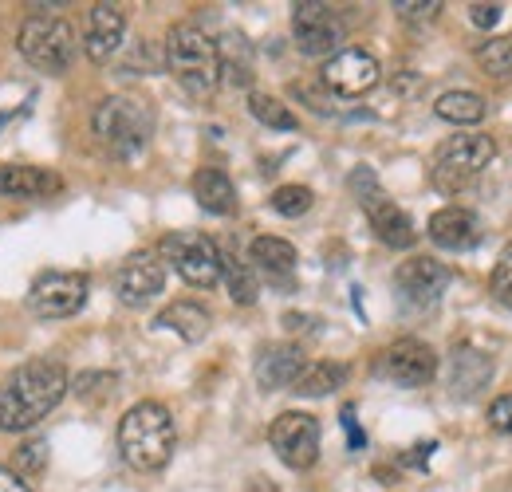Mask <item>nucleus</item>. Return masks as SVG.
I'll use <instances>...</instances> for the list:
<instances>
[{
	"label": "nucleus",
	"instance_id": "1",
	"mask_svg": "<svg viewBox=\"0 0 512 492\" xmlns=\"http://www.w3.org/2000/svg\"><path fill=\"white\" fill-rule=\"evenodd\" d=\"M67 394V370L52 359H32L0 382V430L24 433L40 426Z\"/></svg>",
	"mask_w": 512,
	"mask_h": 492
},
{
	"label": "nucleus",
	"instance_id": "2",
	"mask_svg": "<svg viewBox=\"0 0 512 492\" xmlns=\"http://www.w3.org/2000/svg\"><path fill=\"white\" fill-rule=\"evenodd\" d=\"M174 418L162 402H138L130 406L119 422V453L130 469L138 473H158L174 457Z\"/></svg>",
	"mask_w": 512,
	"mask_h": 492
},
{
	"label": "nucleus",
	"instance_id": "3",
	"mask_svg": "<svg viewBox=\"0 0 512 492\" xmlns=\"http://www.w3.org/2000/svg\"><path fill=\"white\" fill-rule=\"evenodd\" d=\"M166 71L193 99H209L221 83V52L197 24H174L166 36Z\"/></svg>",
	"mask_w": 512,
	"mask_h": 492
},
{
	"label": "nucleus",
	"instance_id": "4",
	"mask_svg": "<svg viewBox=\"0 0 512 492\" xmlns=\"http://www.w3.org/2000/svg\"><path fill=\"white\" fill-rule=\"evenodd\" d=\"M91 126H95V138L103 142L107 154L115 158H134L146 150L150 134H154V115L142 99H130V95H111L95 107L91 115Z\"/></svg>",
	"mask_w": 512,
	"mask_h": 492
},
{
	"label": "nucleus",
	"instance_id": "5",
	"mask_svg": "<svg viewBox=\"0 0 512 492\" xmlns=\"http://www.w3.org/2000/svg\"><path fill=\"white\" fill-rule=\"evenodd\" d=\"M20 56L44 75H64L75 60V28L60 16H28L20 28Z\"/></svg>",
	"mask_w": 512,
	"mask_h": 492
},
{
	"label": "nucleus",
	"instance_id": "6",
	"mask_svg": "<svg viewBox=\"0 0 512 492\" xmlns=\"http://www.w3.org/2000/svg\"><path fill=\"white\" fill-rule=\"evenodd\" d=\"M497 158V142L489 134H453L434 154V185L457 193Z\"/></svg>",
	"mask_w": 512,
	"mask_h": 492
},
{
	"label": "nucleus",
	"instance_id": "7",
	"mask_svg": "<svg viewBox=\"0 0 512 492\" xmlns=\"http://www.w3.org/2000/svg\"><path fill=\"white\" fill-rule=\"evenodd\" d=\"M158 260H166L193 288H213L221 280V248L205 233H170V237H162Z\"/></svg>",
	"mask_w": 512,
	"mask_h": 492
},
{
	"label": "nucleus",
	"instance_id": "8",
	"mask_svg": "<svg viewBox=\"0 0 512 492\" xmlns=\"http://www.w3.org/2000/svg\"><path fill=\"white\" fill-rule=\"evenodd\" d=\"M351 185H355V193H359V201H363V209H367V221H371V229H375V237H379L383 245L410 248L418 241L410 213L386 197L371 170H355V174H351Z\"/></svg>",
	"mask_w": 512,
	"mask_h": 492
},
{
	"label": "nucleus",
	"instance_id": "9",
	"mask_svg": "<svg viewBox=\"0 0 512 492\" xmlns=\"http://www.w3.org/2000/svg\"><path fill=\"white\" fill-rule=\"evenodd\" d=\"M87 292H91V280L83 272H40L28 288V308L40 319H67L87 304Z\"/></svg>",
	"mask_w": 512,
	"mask_h": 492
},
{
	"label": "nucleus",
	"instance_id": "10",
	"mask_svg": "<svg viewBox=\"0 0 512 492\" xmlns=\"http://www.w3.org/2000/svg\"><path fill=\"white\" fill-rule=\"evenodd\" d=\"M268 445L272 453L288 465V469H312L316 457H320V422L312 414H300V410H288L272 422L268 430Z\"/></svg>",
	"mask_w": 512,
	"mask_h": 492
},
{
	"label": "nucleus",
	"instance_id": "11",
	"mask_svg": "<svg viewBox=\"0 0 512 492\" xmlns=\"http://www.w3.org/2000/svg\"><path fill=\"white\" fill-rule=\"evenodd\" d=\"M375 370H379V378H386V382L414 390V386L434 382V374H438V355H434V347L422 343V339H394L383 355H379V367Z\"/></svg>",
	"mask_w": 512,
	"mask_h": 492
},
{
	"label": "nucleus",
	"instance_id": "12",
	"mask_svg": "<svg viewBox=\"0 0 512 492\" xmlns=\"http://www.w3.org/2000/svg\"><path fill=\"white\" fill-rule=\"evenodd\" d=\"M292 32L304 56H335L343 44V20L335 16L331 4H296Z\"/></svg>",
	"mask_w": 512,
	"mask_h": 492
},
{
	"label": "nucleus",
	"instance_id": "13",
	"mask_svg": "<svg viewBox=\"0 0 512 492\" xmlns=\"http://www.w3.org/2000/svg\"><path fill=\"white\" fill-rule=\"evenodd\" d=\"M379 60L371 56V52H363V48H339L327 67H323V83H327V91L331 95H339V99H359V95H367L375 83H379Z\"/></svg>",
	"mask_w": 512,
	"mask_h": 492
},
{
	"label": "nucleus",
	"instance_id": "14",
	"mask_svg": "<svg viewBox=\"0 0 512 492\" xmlns=\"http://www.w3.org/2000/svg\"><path fill=\"white\" fill-rule=\"evenodd\" d=\"M166 288V264L154 252H130L115 272V292L127 308H146Z\"/></svg>",
	"mask_w": 512,
	"mask_h": 492
},
{
	"label": "nucleus",
	"instance_id": "15",
	"mask_svg": "<svg viewBox=\"0 0 512 492\" xmlns=\"http://www.w3.org/2000/svg\"><path fill=\"white\" fill-rule=\"evenodd\" d=\"M394 288L406 304L414 308H430L442 300V292L449 288V268L434 256H414V260H402L398 272H394Z\"/></svg>",
	"mask_w": 512,
	"mask_h": 492
},
{
	"label": "nucleus",
	"instance_id": "16",
	"mask_svg": "<svg viewBox=\"0 0 512 492\" xmlns=\"http://www.w3.org/2000/svg\"><path fill=\"white\" fill-rule=\"evenodd\" d=\"M123 36H127V12H123L119 4L99 0V4L91 8V20H87V40H83L87 56L95 63H107L119 52Z\"/></svg>",
	"mask_w": 512,
	"mask_h": 492
},
{
	"label": "nucleus",
	"instance_id": "17",
	"mask_svg": "<svg viewBox=\"0 0 512 492\" xmlns=\"http://www.w3.org/2000/svg\"><path fill=\"white\" fill-rule=\"evenodd\" d=\"M304 367H308V359L296 343H272L256 359V382H260V390H284L300 378Z\"/></svg>",
	"mask_w": 512,
	"mask_h": 492
},
{
	"label": "nucleus",
	"instance_id": "18",
	"mask_svg": "<svg viewBox=\"0 0 512 492\" xmlns=\"http://www.w3.org/2000/svg\"><path fill=\"white\" fill-rule=\"evenodd\" d=\"M430 241L438 248H449V252L473 248L481 241V221H477V213H469V209H461V205L438 209V213L430 217Z\"/></svg>",
	"mask_w": 512,
	"mask_h": 492
},
{
	"label": "nucleus",
	"instance_id": "19",
	"mask_svg": "<svg viewBox=\"0 0 512 492\" xmlns=\"http://www.w3.org/2000/svg\"><path fill=\"white\" fill-rule=\"evenodd\" d=\"M60 189H64V182H60V174H52V170L0 162V197L36 201V197H52V193H60Z\"/></svg>",
	"mask_w": 512,
	"mask_h": 492
},
{
	"label": "nucleus",
	"instance_id": "20",
	"mask_svg": "<svg viewBox=\"0 0 512 492\" xmlns=\"http://www.w3.org/2000/svg\"><path fill=\"white\" fill-rule=\"evenodd\" d=\"M193 197L213 217H233L237 213V189L229 182V174L217 170V166H205V170L193 174Z\"/></svg>",
	"mask_w": 512,
	"mask_h": 492
},
{
	"label": "nucleus",
	"instance_id": "21",
	"mask_svg": "<svg viewBox=\"0 0 512 492\" xmlns=\"http://www.w3.org/2000/svg\"><path fill=\"white\" fill-rule=\"evenodd\" d=\"M489 374H493L489 355H481V351H473V347H457V351H453V363H449V386H453V394H457V398L477 394V390L489 382Z\"/></svg>",
	"mask_w": 512,
	"mask_h": 492
},
{
	"label": "nucleus",
	"instance_id": "22",
	"mask_svg": "<svg viewBox=\"0 0 512 492\" xmlns=\"http://www.w3.org/2000/svg\"><path fill=\"white\" fill-rule=\"evenodd\" d=\"M253 264L276 284H292V272H296V248L280 237H256L253 248H249Z\"/></svg>",
	"mask_w": 512,
	"mask_h": 492
},
{
	"label": "nucleus",
	"instance_id": "23",
	"mask_svg": "<svg viewBox=\"0 0 512 492\" xmlns=\"http://www.w3.org/2000/svg\"><path fill=\"white\" fill-rule=\"evenodd\" d=\"M209 323H213L209 311L201 308V304H193V300H178V304H170V308L158 315V327L182 335L186 343H201L209 335Z\"/></svg>",
	"mask_w": 512,
	"mask_h": 492
},
{
	"label": "nucleus",
	"instance_id": "24",
	"mask_svg": "<svg viewBox=\"0 0 512 492\" xmlns=\"http://www.w3.org/2000/svg\"><path fill=\"white\" fill-rule=\"evenodd\" d=\"M434 111H438V119H446L453 126H473L485 119V99L477 95V91H446L438 103H434Z\"/></svg>",
	"mask_w": 512,
	"mask_h": 492
},
{
	"label": "nucleus",
	"instance_id": "25",
	"mask_svg": "<svg viewBox=\"0 0 512 492\" xmlns=\"http://www.w3.org/2000/svg\"><path fill=\"white\" fill-rule=\"evenodd\" d=\"M221 276H225V284H229V296H233V304H256V296H260V288H256V276L253 268L237 256V252H229V248H221Z\"/></svg>",
	"mask_w": 512,
	"mask_h": 492
},
{
	"label": "nucleus",
	"instance_id": "26",
	"mask_svg": "<svg viewBox=\"0 0 512 492\" xmlns=\"http://www.w3.org/2000/svg\"><path fill=\"white\" fill-rule=\"evenodd\" d=\"M343 378H347V367H339V363H308L300 370V378L292 382V390L304 398H323L335 386H343Z\"/></svg>",
	"mask_w": 512,
	"mask_h": 492
},
{
	"label": "nucleus",
	"instance_id": "27",
	"mask_svg": "<svg viewBox=\"0 0 512 492\" xmlns=\"http://www.w3.org/2000/svg\"><path fill=\"white\" fill-rule=\"evenodd\" d=\"M477 63L485 75L493 79H509L512 75V36H497V40H485L477 48Z\"/></svg>",
	"mask_w": 512,
	"mask_h": 492
},
{
	"label": "nucleus",
	"instance_id": "28",
	"mask_svg": "<svg viewBox=\"0 0 512 492\" xmlns=\"http://www.w3.org/2000/svg\"><path fill=\"white\" fill-rule=\"evenodd\" d=\"M249 111H253L264 126H272V130H296V126H300V119H296L280 99H272V95H249Z\"/></svg>",
	"mask_w": 512,
	"mask_h": 492
},
{
	"label": "nucleus",
	"instance_id": "29",
	"mask_svg": "<svg viewBox=\"0 0 512 492\" xmlns=\"http://www.w3.org/2000/svg\"><path fill=\"white\" fill-rule=\"evenodd\" d=\"M312 189L308 185H280L276 193H272V209L280 213V217H304L308 209H312Z\"/></svg>",
	"mask_w": 512,
	"mask_h": 492
},
{
	"label": "nucleus",
	"instance_id": "30",
	"mask_svg": "<svg viewBox=\"0 0 512 492\" xmlns=\"http://www.w3.org/2000/svg\"><path fill=\"white\" fill-rule=\"evenodd\" d=\"M489 288H493V296H497L505 308H512V241L505 245L501 260H497V268H493V280H489Z\"/></svg>",
	"mask_w": 512,
	"mask_h": 492
},
{
	"label": "nucleus",
	"instance_id": "31",
	"mask_svg": "<svg viewBox=\"0 0 512 492\" xmlns=\"http://www.w3.org/2000/svg\"><path fill=\"white\" fill-rule=\"evenodd\" d=\"M438 0H398L394 4V12L402 16V20H430V16H438Z\"/></svg>",
	"mask_w": 512,
	"mask_h": 492
},
{
	"label": "nucleus",
	"instance_id": "32",
	"mask_svg": "<svg viewBox=\"0 0 512 492\" xmlns=\"http://www.w3.org/2000/svg\"><path fill=\"white\" fill-rule=\"evenodd\" d=\"M489 426L501 433H512V394H501V398L489 406Z\"/></svg>",
	"mask_w": 512,
	"mask_h": 492
},
{
	"label": "nucleus",
	"instance_id": "33",
	"mask_svg": "<svg viewBox=\"0 0 512 492\" xmlns=\"http://www.w3.org/2000/svg\"><path fill=\"white\" fill-rule=\"evenodd\" d=\"M44 461H48V445H44V441H28V445L20 449V469L40 473V469H44Z\"/></svg>",
	"mask_w": 512,
	"mask_h": 492
},
{
	"label": "nucleus",
	"instance_id": "34",
	"mask_svg": "<svg viewBox=\"0 0 512 492\" xmlns=\"http://www.w3.org/2000/svg\"><path fill=\"white\" fill-rule=\"evenodd\" d=\"M501 12H505L501 4H473V8H469V20H473L477 28H497V24H501Z\"/></svg>",
	"mask_w": 512,
	"mask_h": 492
},
{
	"label": "nucleus",
	"instance_id": "35",
	"mask_svg": "<svg viewBox=\"0 0 512 492\" xmlns=\"http://www.w3.org/2000/svg\"><path fill=\"white\" fill-rule=\"evenodd\" d=\"M343 426H347V441H351V449H363V445H367L363 430L355 426V406H343Z\"/></svg>",
	"mask_w": 512,
	"mask_h": 492
},
{
	"label": "nucleus",
	"instance_id": "36",
	"mask_svg": "<svg viewBox=\"0 0 512 492\" xmlns=\"http://www.w3.org/2000/svg\"><path fill=\"white\" fill-rule=\"evenodd\" d=\"M0 492H32V489L20 481V473H12V469H0Z\"/></svg>",
	"mask_w": 512,
	"mask_h": 492
}]
</instances>
